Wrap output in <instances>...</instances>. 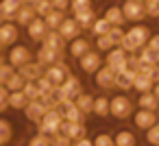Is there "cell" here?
Masks as SVG:
<instances>
[{"mask_svg":"<svg viewBox=\"0 0 159 146\" xmlns=\"http://www.w3.org/2000/svg\"><path fill=\"white\" fill-rule=\"evenodd\" d=\"M63 59V52H59V50H52V48H48V46H44L42 44V48L37 50V61L46 68V66H52V63H59Z\"/></svg>","mask_w":159,"mask_h":146,"instance_id":"obj_15","label":"cell"},{"mask_svg":"<svg viewBox=\"0 0 159 146\" xmlns=\"http://www.w3.org/2000/svg\"><path fill=\"white\" fill-rule=\"evenodd\" d=\"M105 20L111 24V26H122L124 24V13L120 7H109L107 13H105Z\"/></svg>","mask_w":159,"mask_h":146,"instance_id":"obj_30","label":"cell"},{"mask_svg":"<svg viewBox=\"0 0 159 146\" xmlns=\"http://www.w3.org/2000/svg\"><path fill=\"white\" fill-rule=\"evenodd\" d=\"M157 118H159V107H157Z\"/></svg>","mask_w":159,"mask_h":146,"instance_id":"obj_56","label":"cell"},{"mask_svg":"<svg viewBox=\"0 0 159 146\" xmlns=\"http://www.w3.org/2000/svg\"><path fill=\"white\" fill-rule=\"evenodd\" d=\"M11 137H13V129H11V124H9L7 120H0V146H2V144H9Z\"/></svg>","mask_w":159,"mask_h":146,"instance_id":"obj_35","label":"cell"},{"mask_svg":"<svg viewBox=\"0 0 159 146\" xmlns=\"http://www.w3.org/2000/svg\"><path fill=\"white\" fill-rule=\"evenodd\" d=\"M126 57H129V52H124L120 46H113V48L107 52V61H105V66H109V68L118 74V72L126 70Z\"/></svg>","mask_w":159,"mask_h":146,"instance_id":"obj_7","label":"cell"},{"mask_svg":"<svg viewBox=\"0 0 159 146\" xmlns=\"http://www.w3.org/2000/svg\"><path fill=\"white\" fill-rule=\"evenodd\" d=\"M146 46H148L150 50L159 52V33H152V35H150V39L146 42Z\"/></svg>","mask_w":159,"mask_h":146,"instance_id":"obj_49","label":"cell"},{"mask_svg":"<svg viewBox=\"0 0 159 146\" xmlns=\"http://www.w3.org/2000/svg\"><path fill=\"white\" fill-rule=\"evenodd\" d=\"M131 118H133V126L137 131H148L152 124L159 122L157 111H150V109H137V111H133Z\"/></svg>","mask_w":159,"mask_h":146,"instance_id":"obj_5","label":"cell"},{"mask_svg":"<svg viewBox=\"0 0 159 146\" xmlns=\"http://www.w3.org/2000/svg\"><path fill=\"white\" fill-rule=\"evenodd\" d=\"M50 144L52 146H72V139L68 135H63V133H55L50 137Z\"/></svg>","mask_w":159,"mask_h":146,"instance_id":"obj_46","label":"cell"},{"mask_svg":"<svg viewBox=\"0 0 159 146\" xmlns=\"http://www.w3.org/2000/svg\"><path fill=\"white\" fill-rule=\"evenodd\" d=\"M137 107L139 109H150V111H157L159 107V98L152 94V92H144L137 96Z\"/></svg>","mask_w":159,"mask_h":146,"instance_id":"obj_25","label":"cell"},{"mask_svg":"<svg viewBox=\"0 0 159 146\" xmlns=\"http://www.w3.org/2000/svg\"><path fill=\"white\" fill-rule=\"evenodd\" d=\"M92 142H94V146H113V135L107 131H100V133H96V137Z\"/></svg>","mask_w":159,"mask_h":146,"instance_id":"obj_38","label":"cell"},{"mask_svg":"<svg viewBox=\"0 0 159 146\" xmlns=\"http://www.w3.org/2000/svg\"><path fill=\"white\" fill-rule=\"evenodd\" d=\"M68 52L74 57V59H81L85 52H89V39H85V37H74L72 42H70V46H68Z\"/></svg>","mask_w":159,"mask_h":146,"instance_id":"obj_20","label":"cell"},{"mask_svg":"<svg viewBox=\"0 0 159 146\" xmlns=\"http://www.w3.org/2000/svg\"><path fill=\"white\" fill-rule=\"evenodd\" d=\"M94 81H96V85H98L102 92H109V89L116 87V72H113L109 66L102 63V66L94 72Z\"/></svg>","mask_w":159,"mask_h":146,"instance_id":"obj_6","label":"cell"},{"mask_svg":"<svg viewBox=\"0 0 159 146\" xmlns=\"http://www.w3.org/2000/svg\"><path fill=\"white\" fill-rule=\"evenodd\" d=\"M107 35L111 37L113 46H120V42H122V37H124V29H120V26H111Z\"/></svg>","mask_w":159,"mask_h":146,"instance_id":"obj_45","label":"cell"},{"mask_svg":"<svg viewBox=\"0 0 159 146\" xmlns=\"http://www.w3.org/2000/svg\"><path fill=\"white\" fill-rule=\"evenodd\" d=\"M120 9L124 13V20H129V22H139V20L146 18V11H144V2H142V0H126Z\"/></svg>","mask_w":159,"mask_h":146,"instance_id":"obj_9","label":"cell"},{"mask_svg":"<svg viewBox=\"0 0 159 146\" xmlns=\"http://www.w3.org/2000/svg\"><path fill=\"white\" fill-rule=\"evenodd\" d=\"M0 22H2V18H0Z\"/></svg>","mask_w":159,"mask_h":146,"instance_id":"obj_58","label":"cell"},{"mask_svg":"<svg viewBox=\"0 0 159 146\" xmlns=\"http://www.w3.org/2000/svg\"><path fill=\"white\" fill-rule=\"evenodd\" d=\"M113 146H137V135L131 129H118L113 135Z\"/></svg>","mask_w":159,"mask_h":146,"instance_id":"obj_19","label":"cell"},{"mask_svg":"<svg viewBox=\"0 0 159 146\" xmlns=\"http://www.w3.org/2000/svg\"><path fill=\"white\" fill-rule=\"evenodd\" d=\"M2 146H7V144H2Z\"/></svg>","mask_w":159,"mask_h":146,"instance_id":"obj_59","label":"cell"},{"mask_svg":"<svg viewBox=\"0 0 159 146\" xmlns=\"http://www.w3.org/2000/svg\"><path fill=\"white\" fill-rule=\"evenodd\" d=\"M33 7H35V13H37L39 18H46V16L52 11V2H50V0H37Z\"/></svg>","mask_w":159,"mask_h":146,"instance_id":"obj_39","label":"cell"},{"mask_svg":"<svg viewBox=\"0 0 159 146\" xmlns=\"http://www.w3.org/2000/svg\"><path fill=\"white\" fill-rule=\"evenodd\" d=\"M109 29H111V24H109L105 18H96L94 24H92V29H89V33H92L94 37H100V35H107Z\"/></svg>","mask_w":159,"mask_h":146,"instance_id":"obj_32","label":"cell"},{"mask_svg":"<svg viewBox=\"0 0 159 146\" xmlns=\"http://www.w3.org/2000/svg\"><path fill=\"white\" fill-rule=\"evenodd\" d=\"M61 122H63V113L52 107V109H48V111L44 113V118L37 122V124H39V133H46V135L52 137L55 133H59Z\"/></svg>","mask_w":159,"mask_h":146,"instance_id":"obj_3","label":"cell"},{"mask_svg":"<svg viewBox=\"0 0 159 146\" xmlns=\"http://www.w3.org/2000/svg\"><path fill=\"white\" fill-rule=\"evenodd\" d=\"M137 57H139V63H142V66H152V63H157V52H155V50H150L148 46L139 48Z\"/></svg>","mask_w":159,"mask_h":146,"instance_id":"obj_33","label":"cell"},{"mask_svg":"<svg viewBox=\"0 0 159 146\" xmlns=\"http://www.w3.org/2000/svg\"><path fill=\"white\" fill-rule=\"evenodd\" d=\"M150 29L146 26V24H137L135 22V26H131L126 33H124V37H122V42H120V48L124 50V52H139V48H144L146 46V42L150 39Z\"/></svg>","mask_w":159,"mask_h":146,"instance_id":"obj_1","label":"cell"},{"mask_svg":"<svg viewBox=\"0 0 159 146\" xmlns=\"http://www.w3.org/2000/svg\"><path fill=\"white\" fill-rule=\"evenodd\" d=\"M74 20L79 22V26H81L83 31H89V29H92V24H94V20H96V16H94V9L76 11V13H74Z\"/></svg>","mask_w":159,"mask_h":146,"instance_id":"obj_27","label":"cell"},{"mask_svg":"<svg viewBox=\"0 0 159 146\" xmlns=\"http://www.w3.org/2000/svg\"><path fill=\"white\" fill-rule=\"evenodd\" d=\"M18 70L11 66V63H0V85H7V81L16 74Z\"/></svg>","mask_w":159,"mask_h":146,"instance_id":"obj_37","label":"cell"},{"mask_svg":"<svg viewBox=\"0 0 159 146\" xmlns=\"http://www.w3.org/2000/svg\"><path fill=\"white\" fill-rule=\"evenodd\" d=\"M92 113L98 116V118H107V116H109V98H107V94H102V96H94Z\"/></svg>","mask_w":159,"mask_h":146,"instance_id":"obj_26","label":"cell"},{"mask_svg":"<svg viewBox=\"0 0 159 146\" xmlns=\"http://www.w3.org/2000/svg\"><path fill=\"white\" fill-rule=\"evenodd\" d=\"M109 116L116 118V120H126V118L133 116V103L126 96V92L109 98Z\"/></svg>","mask_w":159,"mask_h":146,"instance_id":"obj_2","label":"cell"},{"mask_svg":"<svg viewBox=\"0 0 159 146\" xmlns=\"http://www.w3.org/2000/svg\"><path fill=\"white\" fill-rule=\"evenodd\" d=\"M152 94L159 98V83H155V85H152Z\"/></svg>","mask_w":159,"mask_h":146,"instance_id":"obj_53","label":"cell"},{"mask_svg":"<svg viewBox=\"0 0 159 146\" xmlns=\"http://www.w3.org/2000/svg\"><path fill=\"white\" fill-rule=\"evenodd\" d=\"M52 2V9H57V11H68V7H70V0H50Z\"/></svg>","mask_w":159,"mask_h":146,"instance_id":"obj_50","label":"cell"},{"mask_svg":"<svg viewBox=\"0 0 159 146\" xmlns=\"http://www.w3.org/2000/svg\"><path fill=\"white\" fill-rule=\"evenodd\" d=\"M18 26L13 22H0V44L2 46H13L18 42Z\"/></svg>","mask_w":159,"mask_h":146,"instance_id":"obj_14","label":"cell"},{"mask_svg":"<svg viewBox=\"0 0 159 146\" xmlns=\"http://www.w3.org/2000/svg\"><path fill=\"white\" fill-rule=\"evenodd\" d=\"M37 0H22V5H35Z\"/></svg>","mask_w":159,"mask_h":146,"instance_id":"obj_54","label":"cell"},{"mask_svg":"<svg viewBox=\"0 0 159 146\" xmlns=\"http://www.w3.org/2000/svg\"><path fill=\"white\" fill-rule=\"evenodd\" d=\"M96 48H98V52H109V50L113 48L111 37H109V35H100V37H96Z\"/></svg>","mask_w":159,"mask_h":146,"instance_id":"obj_41","label":"cell"},{"mask_svg":"<svg viewBox=\"0 0 159 146\" xmlns=\"http://www.w3.org/2000/svg\"><path fill=\"white\" fill-rule=\"evenodd\" d=\"M157 63H159V52H157Z\"/></svg>","mask_w":159,"mask_h":146,"instance_id":"obj_55","label":"cell"},{"mask_svg":"<svg viewBox=\"0 0 159 146\" xmlns=\"http://www.w3.org/2000/svg\"><path fill=\"white\" fill-rule=\"evenodd\" d=\"M152 81H150V76L148 74H144V72H137L135 74V81H133V89L137 92V94H144V92H152Z\"/></svg>","mask_w":159,"mask_h":146,"instance_id":"obj_24","label":"cell"},{"mask_svg":"<svg viewBox=\"0 0 159 146\" xmlns=\"http://www.w3.org/2000/svg\"><path fill=\"white\" fill-rule=\"evenodd\" d=\"M70 7L72 11H85V9H92V0H70Z\"/></svg>","mask_w":159,"mask_h":146,"instance_id":"obj_47","label":"cell"},{"mask_svg":"<svg viewBox=\"0 0 159 146\" xmlns=\"http://www.w3.org/2000/svg\"><path fill=\"white\" fill-rule=\"evenodd\" d=\"M22 5V0H2L0 2V18H2L5 22H11L16 20V13Z\"/></svg>","mask_w":159,"mask_h":146,"instance_id":"obj_17","label":"cell"},{"mask_svg":"<svg viewBox=\"0 0 159 146\" xmlns=\"http://www.w3.org/2000/svg\"><path fill=\"white\" fill-rule=\"evenodd\" d=\"M81 26H79V22L74 20V18H63V22H61V26L57 29V33L66 39V42H72L74 37H79L81 35Z\"/></svg>","mask_w":159,"mask_h":146,"instance_id":"obj_13","label":"cell"},{"mask_svg":"<svg viewBox=\"0 0 159 146\" xmlns=\"http://www.w3.org/2000/svg\"><path fill=\"white\" fill-rule=\"evenodd\" d=\"M29 61H33V52L22 44H13L11 50H9V63L13 68H20V66H24Z\"/></svg>","mask_w":159,"mask_h":146,"instance_id":"obj_10","label":"cell"},{"mask_svg":"<svg viewBox=\"0 0 159 146\" xmlns=\"http://www.w3.org/2000/svg\"><path fill=\"white\" fill-rule=\"evenodd\" d=\"M37 18V13H35V7L33 5H20V9H18V13H16V22L20 24V26H26L31 20H35Z\"/></svg>","mask_w":159,"mask_h":146,"instance_id":"obj_23","label":"cell"},{"mask_svg":"<svg viewBox=\"0 0 159 146\" xmlns=\"http://www.w3.org/2000/svg\"><path fill=\"white\" fill-rule=\"evenodd\" d=\"M100 66H102V57H100L98 50H89V52H85V55L79 59V68H81L85 74H94Z\"/></svg>","mask_w":159,"mask_h":146,"instance_id":"obj_12","label":"cell"},{"mask_svg":"<svg viewBox=\"0 0 159 146\" xmlns=\"http://www.w3.org/2000/svg\"><path fill=\"white\" fill-rule=\"evenodd\" d=\"M63 11H57V9H52L46 18H44V22H46V26H48V31H57L59 26H61V22H63Z\"/></svg>","mask_w":159,"mask_h":146,"instance_id":"obj_31","label":"cell"},{"mask_svg":"<svg viewBox=\"0 0 159 146\" xmlns=\"http://www.w3.org/2000/svg\"><path fill=\"white\" fill-rule=\"evenodd\" d=\"M72 146H94V142L85 135V137H81V139H76V142H72Z\"/></svg>","mask_w":159,"mask_h":146,"instance_id":"obj_52","label":"cell"},{"mask_svg":"<svg viewBox=\"0 0 159 146\" xmlns=\"http://www.w3.org/2000/svg\"><path fill=\"white\" fill-rule=\"evenodd\" d=\"M35 83H37L39 96H52V94H55V85H52V83H50V81H48V79L44 76V74H42V76H39V79H37Z\"/></svg>","mask_w":159,"mask_h":146,"instance_id":"obj_34","label":"cell"},{"mask_svg":"<svg viewBox=\"0 0 159 146\" xmlns=\"http://www.w3.org/2000/svg\"><path fill=\"white\" fill-rule=\"evenodd\" d=\"M24 83H26V79H24L20 72H16V74L7 81V85H5V87H7L9 92H18V89H22V87H24Z\"/></svg>","mask_w":159,"mask_h":146,"instance_id":"obj_36","label":"cell"},{"mask_svg":"<svg viewBox=\"0 0 159 146\" xmlns=\"http://www.w3.org/2000/svg\"><path fill=\"white\" fill-rule=\"evenodd\" d=\"M144 11L148 18H159V0H144Z\"/></svg>","mask_w":159,"mask_h":146,"instance_id":"obj_43","label":"cell"},{"mask_svg":"<svg viewBox=\"0 0 159 146\" xmlns=\"http://www.w3.org/2000/svg\"><path fill=\"white\" fill-rule=\"evenodd\" d=\"M42 44H44V46H48V48H52V50H59V52H63V50H66V46H68V42H66L57 31H48Z\"/></svg>","mask_w":159,"mask_h":146,"instance_id":"obj_22","label":"cell"},{"mask_svg":"<svg viewBox=\"0 0 159 146\" xmlns=\"http://www.w3.org/2000/svg\"><path fill=\"white\" fill-rule=\"evenodd\" d=\"M7 98H9V89H7L5 85H0V111H5V109L9 107Z\"/></svg>","mask_w":159,"mask_h":146,"instance_id":"obj_48","label":"cell"},{"mask_svg":"<svg viewBox=\"0 0 159 146\" xmlns=\"http://www.w3.org/2000/svg\"><path fill=\"white\" fill-rule=\"evenodd\" d=\"M148 76H150L152 83H159V63H152L148 68Z\"/></svg>","mask_w":159,"mask_h":146,"instance_id":"obj_51","label":"cell"},{"mask_svg":"<svg viewBox=\"0 0 159 146\" xmlns=\"http://www.w3.org/2000/svg\"><path fill=\"white\" fill-rule=\"evenodd\" d=\"M44 113H46V107H44L37 98H35V100H29V105L24 107V116H26L31 122H35V124L44 118Z\"/></svg>","mask_w":159,"mask_h":146,"instance_id":"obj_18","label":"cell"},{"mask_svg":"<svg viewBox=\"0 0 159 146\" xmlns=\"http://www.w3.org/2000/svg\"><path fill=\"white\" fill-rule=\"evenodd\" d=\"M135 74L137 72H133V70H122V72H118L116 74V87L118 89H122V92H129V89H133V81H135Z\"/></svg>","mask_w":159,"mask_h":146,"instance_id":"obj_21","label":"cell"},{"mask_svg":"<svg viewBox=\"0 0 159 146\" xmlns=\"http://www.w3.org/2000/svg\"><path fill=\"white\" fill-rule=\"evenodd\" d=\"M26 146H52V144H50V135H46V133H35V135L29 139Z\"/></svg>","mask_w":159,"mask_h":146,"instance_id":"obj_40","label":"cell"},{"mask_svg":"<svg viewBox=\"0 0 159 146\" xmlns=\"http://www.w3.org/2000/svg\"><path fill=\"white\" fill-rule=\"evenodd\" d=\"M142 2H144V0H142Z\"/></svg>","mask_w":159,"mask_h":146,"instance_id":"obj_60","label":"cell"},{"mask_svg":"<svg viewBox=\"0 0 159 146\" xmlns=\"http://www.w3.org/2000/svg\"><path fill=\"white\" fill-rule=\"evenodd\" d=\"M68 74H70V70H68V66H66L63 61L52 63V66H46V70H44V76H46L55 87H59V85L68 79Z\"/></svg>","mask_w":159,"mask_h":146,"instance_id":"obj_8","label":"cell"},{"mask_svg":"<svg viewBox=\"0 0 159 146\" xmlns=\"http://www.w3.org/2000/svg\"><path fill=\"white\" fill-rule=\"evenodd\" d=\"M74 105H76L85 116H89V113H92V107H94V96L87 94V92H81V94L74 98Z\"/></svg>","mask_w":159,"mask_h":146,"instance_id":"obj_29","label":"cell"},{"mask_svg":"<svg viewBox=\"0 0 159 146\" xmlns=\"http://www.w3.org/2000/svg\"><path fill=\"white\" fill-rule=\"evenodd\" d=\"M0 48H2V44H0Z\"/></svg>","mask_w":159,"mask_h":146,"instance_id":"obj_57","label":"cell"},{"mask_svg":"<svg viewBox=\"0 0 159 146\" xmlns=\"http://www.w3.org/2000/svg\"><path fill=\"white\" fill-rule=\"evenodd\" d=\"M44 70H46V68H44L39 61H37V63L29 61V63H24V66H20V68H18V72H20L26 81H37V79L44 74Z\"/></svg>","mask_w":159,"mask_h":146,"instance_id":"obj_16","label":"cell"},{"mask_svg":"<svg viewBox=\"0 0 159 146\" xmlns=\"http://www.w3.org/2000/svg\"><path fill=\"white\" fill-rule=\"evenodd\" d=\"M81 92H83V85H81L79 76L68 74V79H66L59 87H55V98H72V100H74Z\"/></svg>","mask_w":159,"mask_h":146,"instance_id":"obj_4","label":"cell"},{"mask_svg":"<svg viewBox=\"0 0 159 146\" xmlns=\"http://www.w3.org/2000/svg\"><path fill=\"white\" fill-rule=\"evenodd\" d=\"M7 103H9V107L11 109H16V111H24V107L29 105V98L24 96V92L22 89H18V92H9V98H7Z\"/></svg>","mask_w":159,"mask_h":146,"instance_id":"obj_28","label":"cell"},{"mask_svg":"<svg viewBox=\"0 0 159 146\" xmlns=\"http://www.w3.org/2000/svg\"><path fill=\"white\" fill-rule=\"evenodd\" d=\"M146 142H148L150 146H159V122L152 124V126L146 131Z\"/></svg>","mask_w":159,"mask_h":146,"instance_id":"obj_44","label":"cell"},{"mask_svg":"<svg viewBox=\"0 0 159 146\" xmlns=\"http://www.w3.org/2000/svg\"><path fill=\"white\" fill-rule=\"evenodd\" d=\"M22 92H24V96H26L29 100H35V98L39 96V89H37V83H35V81H26L24 87H22Z\"/></svg>","mask_w":159,"mask_h":146,"instance_id":"obj_42","label":"cell"},{"mask_svg":"<svg viewBox=\"0 0 159 146\" xmlns=\"http://www.w3.org/2000/svg\"><path fill=\"white\" fill-rule=\"evenodd\" d=\"M26 33H29V39L31 42H35V44H42L44 42V37H46V33H48V26H46V22H44V18H35V20H31L29 24H26Z\"/></svg>","mask_w":159,"mask_h":146,"instance_id":"obj_11","label":"cell"}]
</instances>
